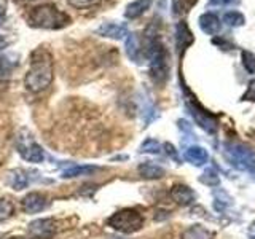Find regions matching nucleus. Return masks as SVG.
Segmentation results:
<instances>
[{
	"label": "nucleus",
	"instance_id": "9d476101",
	"mask_svg": "<svg viewBox=\"0 0 255 239\" xmlns=\"http://www.w3.org/2000/svg\"><path fill=\"white\" fill-rule=\"evenodd\" d=\"M125 51L132 62L140 64L143 59V46L140 43L139 37L135 34H128L126 42H125Z\"/></svg>",
	"mask_w": 255,
	"mask_h": 239
},
{
	"label": "nucleus",
	"instance_id": "dca6fc26",
	"mask_svg": "<svg viewBox=\"0 0 255 239\" xmlns=\"http://www.w3.org/2000/svg\"><path fill=\"white\" fill-rule=\"evenodd\" d=\"M139 174L142 175L143 179H148V180H155V179H161L163 175L166 174V171L163 169L161 166H158L151 161H145L139 164Z\"/></svg>",
	"mask_w": 255,
	"mask_h": 239
},
{
	"label": "nucleus",
	"instance_id": "c85d7f7f",
	"mask_svg": "<svg viewBox=\"0 0 255 239\" xmlns=\"http://www.w3.org/2000/svg\"><path fill=\"white\" fill-rule=\"evenodd\" d=\"M243 101H255V80H252V82L249 83V86H247V91L243 94Z\"/></svg>",
	"mask_w": 255,
	"mask_h": 239
},
{
	"label": "nucleus",
	"instance_id": "9b49d317",
	"mask_svg": "<svg viewBox=\"0 0 255 239\" xmlns=\"http://www.w3.org/2000/svg\"><path fill=\"white\" fill-rule=\"evenodd\" d=\"M171 198L179 206H190L195 203L196 193L190 187L183 185V183H177V185H174L171 188Z\"/></svg>",
	"mask_w": 255,
	"mask_h": 239
},
{
	"label": "nucleus",
	"instance_id": "e433bc0d",
	"mask_svg": "<svg viewBox=\"0 0 255 239\" xmlns=\"http://www.w3.org/2000/svg\"><path fill=\"white\" fill-rule=\"evenodd\" d=\"M10 239H26V238H16V236H14V238H10Z\"/></svg>",
	"mask_w": 255,
	"mask_h": 239
},
{
	"label": "nucleus",
	"instance_id": "4be33fe9",
	"mask_svg": "<svg viewBox=\"0 0 255 239\" xmlns=\"http://www.w3.org/2000/svg\"><path fill=\"white\" fill-rule=\"evenodd\" d=\"M199 182L204 183V185H207V187H217L220 183L219 172L215 169H212V167H209V169H206L201 177H199Z\"/></svg>",
	"mask_w": 255,
	"mask_h": 239
},
{
	"label": "nucleus",
	"instance_id": "b1692460",
	"mask_svg": "<svg viewBox=\"0 0 255 239\" xmlns=\"http://www.w3.org/2000/svg\"><path fill=\"white\" fill-rule=\"evenodd\" d=\"M223 21L231 27H238V26H241V24H244V16H243V13L231 10L223 14Z\"/></svg>",
	"mask_w": 255,
	"mask_h": 239
},
{
	"label": "nucleus",
	"instance_id": "f3484780",
	"mask_svg": "<svg viewBox=\"0 0 255 239\" xmlns=\"http://www.w3.org/2000/svg\"><path fill=\"white\" fill-rule=\"evenodd\" d=\"M8 185H10L13 190L19 191L24 190L29 185V175H26V171H21V169H14L8 174Z\"/></svg>",
	"mask_w": 255,
	"mask_h": 239
},
{
	"label": "nucleus",
	"instance_id": "4468645a",
	"mask_svg": "<svg viewBox=\"0 0 255 239\" xmlns=\"http://www.w3.org/2000/svg\"><path fill=\"white\" fill-rule=\"evenodd\" d=\"M151 3H153V0H134V2H131L129 5L126 6L125 18H128V19L140 18V16L147 10H150Z\"/></svg>",
	"mask_w": 255,
	"mask_h": 239
},
{
	"label": "nucleus",
	"instance_id": "cd10ccee",
	"mask_svg": "<svg viewBox=\"0 0 255 239\" xmlns=\"http://www.w3.org/2000/svg\"><path fill=\"white\" fill-rule=\"evenodd\" d=\"M102 0H67V3L74 8H78V10H85V8H91L99 5Z\"/></svg>",
	"mask_w": 255,
	"mask_h": 239
},
{
	"label": "nucleus",
	"instance_id": "bb28decb",
	"mask_svg": "<svg viewBox=\"0 0 255 239\" xmlns=\"http://www.w3.org/2000/svg\"><path fill=\"white\" fill-rule=\"evenodd\" d=\"M140 151L142 153H159V151H161V145H159V142L155 139H147L140 145Z\"/></svg>",
	"mask_w": 255,
	"mask_h": 239
},
{
	"label": "nucleus",
	"instance_id": "423d86ee",
	"mask_svg": "<svg viewBox=\"0 0 255 239\" xmlns=\"http://www.w3.org/2000/svg\"><path fill=\"white\" fill-rule=\"evenodd\" d=\"M188 109H190V114L193 115L195 121L203 127L206 132L214 134L217 131V118H215L212 114H209L204 107L199 106V102H196L193 98H188Z\"/></svg>",
	"mask_w": 255,
	"mask_h": 239
},
{
	"label": "nucleus",
	"instance_id": "5701e85b",
	"mask_svg": "<svg viewBox=\"0 0 255 239\" xmlns=\"http://www.w3.org/2000/svg\"><path fill=\"white\" fill-rule=\"evenodd\" d=\"M16 67V61H11L10 56H0V78H8Z\"/></svg>",
	"mask_w": 255,
	"mask_h": 239
},
{
	"label": "nucleus",
	"instance_id": "7c9ffc66",
	"mask_svg": "<svg viewBox=\"0 0 255 239\" xmlns=\"http://www.w3.org/2000/svg\"><path fill=\"white\" fill-rule=\"evenodd\" d=\"M164 150H166V153L169 155L171 158H174L177 163L180 161V158H179V155H177V151H175V148L171 145V143H164Z\"/></svg>",
	"mask_w": 255,
	"mask_h": 239
},
{
	"label": "nucleus",
	"instance_id": "f8f14e48",
	"mask_svg": "<svg viewBox=\"0 0 255 239\" xmlns=\"http://www.w3.org/2000/svg\"><path fill=\"white\" fill-rule=\"evenodd\" d=\"M183 159L193 166H204L209 161V153H207V150L203 147L191 145L183 151Z\"/></svg>",
	"mask_w": 255,
	"mask_h": 239
},
{
	"label": "nucleus",
	"instance_id": "c756f323",
	"mask_svg": "<svg viewBox=\"0 0 255 239\" xmlns=\"http://www.w3.org/2000/svg\"><path fill=\"white\" fill-rule=\"evenodd\" d=\"M6 22V0H0V26Z\"/></svg>",
	"mask_w": 255,
	"mask_h": 239
},
{
	"label": "nucleus",
	"instance_id": "39448f33",
	"mask_svg": "<svg viewBox=\"0 0 255 239\" xmlns=\"http://www.w3.org/2000/svg\"><path fill=\"white\" fill-rule=\"evenodd\" d=\"M16 148H18V153L21 155V158L29 163H42L45 159L42 147L30 135H27V137L19 135L18 140H16Z\"/></svg>",
	"mask_w": 255,
	"mask_h": 239
},
{
	"label": "nucleus",
	"instance_id": "72a5a7b5",
	"mask_svg": "<svg viewBox=\"0 0 255 239\" xmlns=\"http://www.w3.org/2000/svg\"><path fill=\"white\" fill-rule=\"evenodd\" d=\"M211 2H212L214 5H225V3H230L231 0H211Z\"/></svg>",
	"mask_w": 255,
	"mask_h": 239
},
{
	"label": "nucleus",
	"instance_id": "a878e982",
	"mask_svg": "<svg viewBox=\"0 0 255 239\" xmlns=\"http://www.w3.org/2000/svg\"><path fill=\"white\" fill-rule=\"evenodd\" d=\"M13 203L8 201V199H0V222H3L6 219H10L13 215Z\"/></svg>",
	"mask_w": 255,
	"mask_h": 239
},
{
	"label": "nucleus",
	"instance_id": "ddd939ff",
	"mask_svg": "<svg viewBox=\"0 0 255 239\" xmlns=\"http://www.w3.org/2000/svg\"><path fill=\"white\" fill-rule=\"evenodd\" d=\"M98 34L102 37L123 40L128 35V27H126V24H120V22H104L98 29Z\"/></svg>",
	"mask_w": 255,
	"mask_h": 239
},
{
	"label": "nucleus",
	"instance_id": "0eeeda50",
	"mask_svg": "<svg viewBox=\"0 0 255 239\" xmlns=\"http://www.w3.org/2000/svg\"><path fill=\"white\" fill-rule=\"evenodd\" d=\"M58 227L51 219H37L29 223V233L32 239H51Z\"/></svg>",
	"mask_w": 255,
	"mask_h": 239
},
{
	"label": "nucleus",
	"instance_id": "20e7f679",
	"mask_svg": "<svg viewBox=\"0 0 255 239\" xmlns=\"http://www.w3.org/2000/svg\"><path fill=\"white\" fill-rule=\"evenodd\" d=\"M225 155L238 171H252L255 167V151L243 143H227Z\"/></svg>",
	"mask_w": 255,
	"mask_h": 239
},
{
	"label": "nucleus",
	"instance_id": "2f4dec72",
	"mask_svg": "<svg viewBox=\"0 0 255 239\" xmlns=\"http://www.w3.org/2000/svg\"><path fill=\"white\" fill-rule=\"evenodd\" d=\"M8 45H10V40H8L3 34H0V50H3V48H6Z\"/></svg>",
	"mask_w": 255,
	"mask_h": 239
},
{
	"label": "nucleus",
	"instance_id": "412c9836",
	"mask_svg": "<svg viewBox=\"0 0 255 239\" xmlns=\"http://www.w3.org/2000/svg\"><path fill=\"white\" fill-rule=\"evenodd\" d=\"M196 3V0H172V14L182 16L191 10V6Z\"/></svg>",
	"mask_w": 255,
	"mask_h": 239
},
{
	"label": "nucleus",
	"instance_id": "c9c22d12",
	"mask_svg": "<svg viewBox=\"0 0 255 239\" xmlns=\"http://www.w3.org/2000/svg\"><path fill=\"white\" fill-rule=\"evenodd\" d=\"M109 239H125V238H117V236H115V238H109Z\"/></svg>",
	"mask_w": 255,
	"mask_h": 239
},
{
	"label": "nucleus",
	"instance_id": "6ab92c4d",
	"mask_svg": "<svg viewBox=\"0 0 255 239\" xmlns=\"http://www.w3.org/2000/svg\"><path fill=\"white\" fill-rule=\"evenodd\" d=\"M233 206V199L223 190H217L214 193V209L217 212H225L227 209Z\"/></svg>",
	"mask_w": 255,
	"mask_h": 239
},
{
	"label": "nucleus",
	"instance_id": "1a4fd4ad",
	"mask_svg": "<svg viewBox=\"0 0 255 239\" xmlns=\"http://www.w3.org/2000/svg\"><path fill=\"white\" fill-rule=\"evenodd\" d=\"M191 43H193V34H191L190 27L183 21L177 22V26H175V48H177V53L182 54Z\"/></svg>",
	"mask_w": 255,
	"mask_h": 239
},
{
	"label": "nucleus",
	"instance_id": "7ed1b4c3",
	"mask_svg": "<svg viewBox=\"0 0 255 239\" xmlns=\"http://www.w3.org/2000/svg\"><path fill=\"white\" fill-rule=\"evenodd\" d=\"M109 227L114 228L118 233H123V235H131L139 231L143 227V215L135 211L128 207V209H122L115 212L112 217L109 219Z\"/></svg>",
	"mask_w": 255,
	"mask_h": 239
},
{
	"label": "nucleus",
	"instance_id": "a211bd4d",
	"mask_svg": "<svg viewBox=\"0 0 255 239\" xmlns=\"http://www.w3.org/2000/svg\"><path fill=\"white\" fill-rule=\"evenodd\" d=\"M182 239H214V233L203 225H191L182 233Z\"/></svg>",
	"mask_w": 255,
	"mask_h": 239
},
{
	"label": "nucleus",
	"instance_id": "6e6552de",
	"mask_svg": "<svg viewBox=\"0 0 255 239\" xmlns=\"http://www.w3.org/2000/svg\"><path fill=\"white\" fill-rule=\"evenodd\" d=\"M48 206V198L42 193H29L27 196H24L22 199V211L26 214H37L46 209Z\"/></svg>",
	"mask_w": 255,
	"mask_h": 239
},
{
	"label": "nucleus",
	"instance_id": "f704fd0d",
	"mask_svg": "<svg viewBox=\"0 0 255 239\" xmlns=\"http://www.w3.org/2000/svg\"><path fill=\"white\" fill-rule=\"evenodd\" d=\"M14 2L18 3V5H27L30 2H34V0H14Z\"/></svg>",
	"mask_w": 255,
	"mask_h": 239
},
{
	"label": "nucleus",
	"instance_id": "aec40b11",
	"mask_svg": "<svg viewBox=\"0 0 255 239\" xmlns=\"http://www.w3.org/2000/svg\"><path fill=\"white\" fill-rule=\"evenodd\" d=\"M98 171V167L94 166H78V167H70V169L64 171L62 177L70 179V177H80V175H90Z\"/></svg>",
	"mask_w": 255,
	"mask_h": 239
},
{
	"label": "nucleus",
	"instance_id": "393cba45",
	"mask_svg": "<svg viewBox=\"0 0 255 239\" xmlns=\"http://www.w3.org/2000/svg\"><path fill=\"white\" fill-rule=\"evenodd\" d=\"M241 59H243V66L247 70V74H255V54L244 50L241 53Z\"/></svg>",
	"mask_w": 255,
	"mask_h": 239
},
{
	"label": "nucleus",
	"instance_id": "2eb2a0df",
	"mask_svg": "<svg viewBox=\"0 0 255 239\" xmlns=\"http://www.w3.org/2000/svg\"><path fill=\"white\" fill-rule=\"evenodd\" d=\"M199 27L203 32H206L207 35H215L220 32V19L215 16L214 13H204L201 18H199Z\"/></svg>",
	"mask_w": 255,
	"mask_h": 239
},
{
	"label": "nucleus",
	"instance_id": "473e14b6",
	"mask_svg": "<svg viewBox=\"0 0 255 239\" xmlns=\"http://www.w3.org/2000/svg\"><path fill=\"white\" fill-rule=\"evenodd\" d=\"M249 238L251 239H255V222L251 225V228H249Z\"/></svg>",
	"mask_w": 255,
	"mask_h": 239
},
{
	"label": "nucleus",
	"instance_id": "f03ea898",
	"mask_svg": "<svg viewBox=\"0 0 255 239\" xmlns=\"http://www.w3.org/2000/svg\"><path fill=\"white\" fill-rule=\"evenodd\" d=\"M27 24L35 29H46V30H59L72 24V18L59 10L53 3H42L34 6L27 14Z\"/></svg>",
	"mask_w": 255,
	"mask_h": 239
},
{
	"label": "nucleus",
	"instance_id": "f257e3e1",
	"mask_svg": "<svg viewBox=\"0 0 255 239\" xmlns=\"http://www.w3.org/2000/svg\"><path fill=\"white\" fill-rule=\"evenodd\" d=\"M54 61L46 48L40 46L30 54V66L24 77V85L30 93H42L53 83Z\"/></svg>",
	"mask_w": 255,
	"mask_h": 239
}]
</instances>
